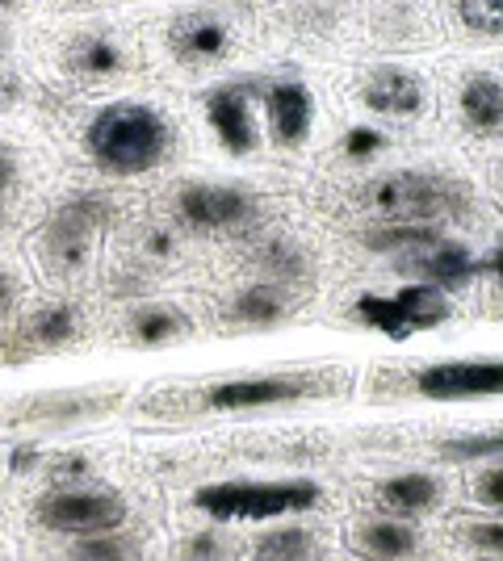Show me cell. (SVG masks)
Masks as SVG:
<instances>
[{
	"mask_svg": "<svg viewBox=\"0 0 503 561\" xmlns=\"http://www.w3.org/2000/svg\"><path fill=\"white\" fill-rule=\"evenodd\" d=\"M411 394L432 402H466V398L503 394V356H475V360H436L408 377Z\"/></svg>",
	"mask_w": 503,
	"mask_h": 561,
	"instance_id": "obj_8",
	"label": "cell"
},
{
	"mask_svg": "<svg viewBox=\"0 0 503 561\" xmlns=\"http://www.w3.org/2000/svg\"><path fill=\"white\" fill-rule=\"evenodd\" d=\"M34 466H38V448L22 445V448H13V453H9V469H13V473H30Z\"/></svg>",
	"mask_w": 503,
	"mask_h": 561,
	"instance_id": "obj_35",
	"label": "cell"
},
{
	"mask_svg": "<svg viewBox=\"0 0 503 561\" xmlns=\"http://www.w3.org/2000/svg\"><path fill=\"white\" fill-rule=\"evenodd\" d=\"M72 561H139V540L114 533H93V537H76V545L68 549Z\"/></svg>",
	"mask_w": 503,
	"mask_h": 561,
	"instance_id": "obj_24",
	"label": "cell"
},
{
	"mask_svg": "<svg viewBox=\"0 0 503 561\" xmlns=\"http://www.w3.org/2000/svg\"><path fill=\"white\" fill-rule=\"evenodd\" d=\"M466 537H470V545H475V549H482V553H495V558H503V519L470 524V528H466Z\"/></svg>",
	"mask_w": 503,
	"mask_h": 561,
	"instance_id": "obj_30",
	"label": "cell"
},
{
	"mask_svg": "<svg viewBox=\"0 0 503 561\" xmlns=\"http://www.w3.org/2000/svg\"><path fill=\"white\" fill-rule=\"evenodd\" d=\"M18 101H22V80L9 76V71H0V110L4 105H18Z\"/></svg>",
	"mask_w": 503,
	"mask_h": 561,
	"instance_id": "obj_37",
	"label": "cell"
},
{
	"mask_svg": "<svg viewBox=\"0 0 503 561\" xmlns=\"http://www.w3.org/2000/svg\"><path fill=\"white\" fill-rule=\"evenodd\" d=\"M449 461H479V457H503V432H487V436H461L441 448Z\"/></svg>",
	"mask_w": 503,
	"mask_h": 561,
	"instance_id": "obj_28",
	"label": "cell"
},
{
	"mask_svg": "<svg viewBox=\"0 0 503 561\" xmlns=\"http://www.w3.org/2000/svg\"><path fill=\"white\" fill-rule=\"evenodd\" d=\"M332 390L335 374H252L206 386L197 402L206 411H264V407H289V402H307Z\"/></svg>",
	"mask_w": 503,
	"mask_h": 561,
	"instance_id": "obj_5",
	"label": "cell"
},
{
	"mask_svg": "<svg viewBox=\"0 0 503 561\" xmlns=\"http://www.w3.org/2000/svg\"><path fill=\"white\" fill-rule=\"evenodd\" d=\"M34 519L50 533H68V537L114 533L126 519V499L101 486H55L34 499Z\"/></svg>",
	"mask_w": 503,
	"mask_h": 561,
	"instance_id": "obj_7",
	"label": "cell"
},
{
	"mask_svg": "<svg viewBox=\"0 0 503 561\" xmlns=\"http://www.w3.org/2000/svg\"><path fill=\"white\" fill-rule=\"evenodd\" d=\"M147 252H156V256H172V234L168 231L147 234Z\"/></svg>",
	"mask_w": 503,
	"mask_h": 561,
	"instance_id": "obj_39",
	"label": "cell"
},
{
	"mask_svg": "<svg viewBox=\"0 0 503 561\" xmlns=\"http://www.w3.org/2000/svg\"><path fill=\"white\" fill-rule=\"evenodd\" d=\"M365 110L390 117H411L424 110V80L408 68H378L369 71L365 89H361Z\"/></svg>",
	"mask_w": 503,
	"mask_h": 561,
	"instance_id": "obj_15",
	"label": "cell"
},
{
	"mask_svg": "<svg viewBox=\"0 0 503 561\" xmlns=\"http://www.w3.org/2000/svg\"><path fill=\"white\" fill-rule=\"evenodd\" d=\"M68 4H93V0H68Z\"/></svg>",
	"mask_w": 503,
	"mask_h": 561,
	"instance_id": "obj_41",
	"label": "cell"
},
{
	"mask_svg": "<svg viewBox=\"0 0 503 561\" xmlns=\"http://www.w3.org/2000/svg\"><path fill=\"white\" fill-rule=\"evenodd\" d=\"M353 314L365 328L382 331L390 340H408L415 331L441 328L454 314V302L445 298V289L415 280V285H403L399 294H361Z\"/></svg>",
	"mask_w": 503,
	"mask_h": 561,
	"instance_id": "obj_6",
	"label": "cell"
},
{
	"mask_svg": "<svg viewBox=\"0 0 503 561\" xmlns=\"http://www.w3.org/2000/svg\"><path fill=\"white\" fill-rule=\"evenodd\" d=\"M76 331H80L76 306L50 302L30 314V323H25V344H34V348H64V344L76 340Z\"/></svg>",
	"mask_w": 503,
	"mask_h": 561,
	"instance_id": "obj_21",
	"label": "cell"
},
{
	"mask_svg": "<svg viewBox=\"0 0 503 561\" xmlns=\"http://www.w3.org/2000/svg\"><path fill=\"white\" fill-rule=\"evenodd\" d=\"M365 206L386 222L436 227L470 210V188L457 176H441V172H386L378 181H369Z\"/></svg>",
	"mask_w": 503,
	"mask_h": 561,
	"instance_id": "obj_2",
	"label": "cell"
},
{
	"mask_svg": "<svg viewBox=\"0 0 503 561\" xmlns=\"http://www.w3.org/2000/svg\"><path fill=\"white\" fill-rule=\"evenodd\" d=\"M231 319L243 323V328H273V323H282L286 319L282 285L277 280H256V285L240 289L236 302H231Z\"/></svg>",
	"mask_w": 503,
	"mask_h": 561,
	"instance_id": "obj_20",
	"label": "cell"
},
{
	"mask_svg": "<svg viewBox=\"0 0 503 561\" xmlns=\"http://www.w3.org/2000/svg\"><path fill=\"white\" fill-rule=\"evenodd\" d=\"M479 277H500L503 280V243H495L487 256H479Z\"/></svg>",
	"mask_w": 503,
	"mask_h": 561,
	"instance_id": "obj_36",
	"label": "cell"
},
{
	"mask_svg": "<svg viewBox=\"0 0 503 561\" xmlns=\"http://www.w3.org/2000/svg\"><path fill=\"white\" fill-rule=\"evenodd\" d=\"M114 206L101 197V193H80V197H68L59 210L50 214V222L38 234V260L47 273H80L89 256H93V243L101 227L110 222Z\"/></svg>",
	"mask_w": 503,
	"mask_h": 561,
	"instance_id": "obj_4",
	"label": "cell"
},
{
	"mask_svg": "<svg viewBox=\"0 0 503 561\" xmlns=\"http://www.w3.org/2000/svg\"><path fill=\"white\" fill-rule=\"evenodd\" d=\"M386 147V135L378 126H353L348 135H344V151L353 156V160H369V156H378Z\"/></svg>",
	"mask_w": 503,
	"mask_h": 561,
	"instance_id": "obj_29",
	"label": "cell"
},
{
	"mask_svg": "<svg viewBox=\"0 0 503 561\" xmlns=\"http://www.w3.org/2000/svg\"><path fill=\"white\" fill-rule=\"evenodd\" d=\"M319 486L298 482H215L193 494V507L210 519H273V515H298L319 507Z\"/></svg>",
	"mask_w": 503,
	"mask_h": 561,
	"instance_id": "obj_3",
	"label": "cell"
},
{
	"mask_svg": "<svg viewBox=\"0 0 503 561\" xmlns=\"http://www.w3.org/2000/svg\"><path fill=\"white\" fill-rule=\"evenodd\" d=\"M315 549V537L307 528H277L256 545V558L261 561H307Z\"/></svg>",
	"mask_w": 503,
	"mask_h": 561,
	"instance_id": "obj_25",
	"label": "cell"
},
{
	"mask_svg": "<svg viewBox=\"0 0 503 561\" xmlns=\"http://www.w3.org/2000/svg\"><path fill=\"white\" fill-rule=\"evenodd\" d=\"M264 117H268V135L282 147H298L307 142L315 126V101L311 89L298 80H273L264 89Z\"/></svg>",
	"mask_w": 503,
	"mask_h": 561,
	"instance_id": "obj_12",
	"label": "cell"
},
{
	"mask_svg": "<svg viewBox=\"0 0 503 561\" xmlns=\"http://www.w3.org/2000/svg\"><path fill=\"white\" fill-rule=\"evenodd\" d=\"M457 105H461V117L475 135H500L503 130V84L495 76H482V71L466 76Z\"/></svg>",
	"mask_w": 503,
	"mask_h": 561,
	"instance_id": "obj_16",
	"label": "cell"
},
{
	"mask_svg": "<svg viewBox=\"0 0 503 561\" xmlns=\"http://www.w3.org/2000/svg\"><path fill=\"white\" fill-rule=\"evenodd\" d=\"M122 402V390H64V394H38L25 398L13 407V423H43V427H59V423L96 420L105 411H114Z\"/></svg>",
	"mask_w": 503,
	"mask_h": 561,
	"instance_id": "obj_10",
	"label": "cell"
},
{
	"mask_svg": "<svg viewBox=\"0 0 503 561\" xmlns=\"http://www.w3.org/2000/svg\"><path fill=\"white\" fill-rule=\"evenodd\" d=\"M0 227H4V210H0Z\"/></svg>",
	"mask_w": 503,
	"mask_h": 561,
	"instance_id": "obj_42",
	"label": "cell"
},
{
	"mask_svg": "<svg viewBox=\"0 0 503 561\" xmlns=\"http://www.w3.org/2000/svg\"><path fill=\"white\" fill-rule=\"evenodd\" d=\"M436 239H445L441 227H424V222H382L374 231H365V248L369 252H420Z\"/></svg>",
	"mask_w": 503,
	"mask_h": 561,
	"instance_id": "obj_23",
	"label": "cell"
},
{
	"mask_svg": "<svg viewBox=\"0 0 503 561\" xmlns=\"http://www.w3.org/2000/svg\"><path fill=\"white\" fill-rule=\"evenodd\" d=\"M126 331H130L135 344L156 348V344H168V340H181V335L190 331V319H185L176 306H139V310L130 314Z\"/></svg>",
	"mask_w": 503,
	"mask_h": 561,
	"instance_id": "obj_22",
	"label": "cell"
},
{
	"mask_svg": "<svg viewBox=\"0 0 503 561\" xmlns=\"http://www.w3.org/2000/svg\"><path fill=\"white\" fill-rule=\"evenodd\" d=\"M168 47L176 59L185 64H210V59H222L231 50V30L210 18V13H181L176 22L168 25Z\"/></svg>",
	"mask_w": 503,
	"mask_h": 561,
	"instance_id": "obj_14",
	"label": "cell"
},
{
	"mask_svg": "<svg viewBox=\"0 0 503 561\" xmlns=\"http://www.w3.org/2000/svg\"><path fill=\"white\" fill-rule=\"evenodd\" d=\"M126 55H122L118 38L110 34H84L68 47V71L80 76V80H110L118 76Z\"/></svg>",
	"mask_w": 503,
	"mask_h": 561,
	"instance_id": "obj_18",
	"label": "cell"
},
{
	"mask_svg": "<svg viewBox=\"0 0 503 561\" xmlns=\"http://www.w3.org/2000/svg\"><path fill=\"white\" fill-rule=\"evenodd\" d=\"M13 185H18V160L9 147H0V197H9Z\"/></svg>",
	"mask_w": 503,
	"mask_h": 561,
	"instance_id": "obj_34",
	"label": "cell"
},
{
	"mask_svg": "<svg viewBox=\"0 0 503 561\" xmlns=\"http://www.w3.org/2000/svg\"><path fill=\"white\" fill-rule=\"evenodd\" d=\"M415 545L420 537L403 519H369L357 533V553L365 561H408Z\"/></svg>",
	"mask_w": 503,
	"mask_h": 561,
	"instance_id": "obj_17",
	"label": "cell"
},
{
	"mask_svg": "<svg viewBox=\"0 0 503 561\" xmlns=\"http://www.w3.org/2000/svg\"><path fill=\"white\" fill-rule=\"evenodd\" d=\"M13 4H18V0H0V13H9V9H13Z\"/></svg>",
	"mask_w": 503,
	"mask_h": 561,
	"instance_id": "obj_40",
	"label": "cell"
},
{
	"mask_svg": "<svg viewBox=\"0 0 503 561\" xmlns=\"http://www.w3.org/2000/svg\"><path fill=\"white\" fill-rule=\"evenodd\" d=\"M176 218L193 231H231L256 218V197L236 185H185L176 193Z\"/></svg>",
	"mask_w": 503,
	"mask_h": 561,
	"instance_id": "obj_9",
	"label": "cell"
},
{
	"mask_svg": "<svg viewBox=\"0 0 503 561\" xmlns=\"http://www.w3.org/2000/svg\"><path fill=\"white\" fill-rule=\"evenodd\" d=\"M13 306H18V280L0 268V314H9Z\"/></svg>",
	"mask_w": 503,
	"mask_h": 561,
	"instance_id": "obj_38",
	"label": "cell"
},
{
	"mask_svg": "<svg viewBox=\"0 0 503 561\" xmlns=\"http://www.w3.org/2000/svg\"><path fill=\"white\" fill-rule=\"evenodd\" d=\"M457 18L470 34L500 38L503 34V0H457Z\"/></svg>",
	"mask_w": 503,
	"mask_h": 561,
	"instance_id": "obj_26",
	"label": "cell"
},
{
	"mask_svg": "<svg viewBox=\"0 0 503 561\" xmlns=\"http://www.w3.org/2000/svg\"><path fill=\"white\" fill-rule=\"evenodd\" d=\"M84 147L105 176H139L151 172L172 147V126L156 105L118 101L105 105L84 130Z\"/></svg>",
	"mask_w": 503,
	"mask_h": 561,
	"instance_id": "obj_1",
	"label": "cell"
},
{
	"mask_svg": "<svg viewBox=\"0 0 503 561\" xmlns=\"http://www.w3.org/2000/svg\"><path fill=\"white\" fill-rule=\"evenodd\" d=\"M50 482H84L89 478V461L84 457H55L47 466Z\"/></svg>",
	"mask_w": 503,
	"mask_h": 561,
	"instance_id": "obj_32",
	"label": "cell"
},
{
	"mask_svg": "<svg viewBox=\"0 0 503 561\" xmlns=\"http://www.w3.org/2000/svg\"><path fill=\"white\" fill-rule=\"evenodd\" d=\"M475 499H479L482 507H500L503 512V466L487 469L475 478Z\"/></svg>",
	"mask_w": 503,
	"mask_h": 561,
	"instance_id": "obj_31",
	"label": "cell"
},
{
	"mask_svg": "<svg viewBox=\"0 0 503 561\" xmlns=\"http://www.w3.org/2000/svg\"><path fill=\"white\" fill-rule=\"evenodd\" d=\"M378 499H382L386 512H399V515H420L436 507L441 499V482L432 473H399V478H386L378 486Z\"/></svg>",
	"mask_w": 503,
	"mask_h": 561,
	"instance_id": "obj_19",
	"label": "cell"
},
{
	"mask_svg": "<svg viewBox=\"0 0 503 561\" xmlns=\"http://www.w3.org/2000/svg\"><path fill=\"white\" fill-rule=\"evenodd\" d=\"M206 122L218 135V142L231 151V156H248L256 151V114H252V93L243 84H218L206 93Z\"/></svg>",
	"mask_w": 503,
	"mask_h": 561,
	"instance_id": "obj_11",
	"label": "cell"
},
{
	"mask_svg": "<svg viewBox=\"0 0 503 561\" xmlns=\"http://www.w3.org/2000/svg\"><path fill=\"white\" fill-rule=\"evenodd\" d=\"M399 268L411 273V277H420L424 285H436V289H457V285L479 277V256H475L466 243L436 239L428 248L411 252L408 260H399Z\"/></svg>",
	"mask_w": 503,
	"mask_h": 561,
	"instance_id": "obj_13",
	"label": "cell"
},
{
	"mask_svg": "<svg viewBox=\"0 0 503 561\" xmlns=\"http://www.w3.org/2000/svg\"><path fill=\"white\" fill-rule=\"evenodd\" d=\"M261 268L273 280H302L307 277V256H302L294 243H264Z\"/></svg>",
	"mask_w": 503,
	"mask_h": 561,
	"instance_id": "obj_27",
	"label": "cell"
},
{
	"mask_svg": "<svg viewBox=\"0 0 503 561\" xmlns=\"http://www.w3.org/2000/svg\"><path fill=\"white\" fill-rule=\"evenodd\" d=\"M185 561H218V537H193L190 549H185Z\"/></svg>",
	"mask_w": 503,
	"mask_h": 561,
	"instance_id": "obj_33",
	"label": "cell"
}]
</instances>
